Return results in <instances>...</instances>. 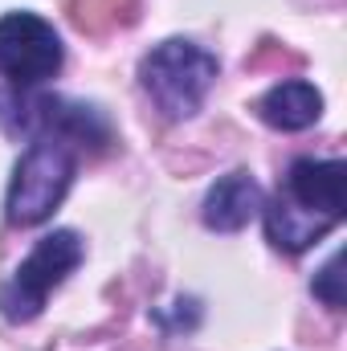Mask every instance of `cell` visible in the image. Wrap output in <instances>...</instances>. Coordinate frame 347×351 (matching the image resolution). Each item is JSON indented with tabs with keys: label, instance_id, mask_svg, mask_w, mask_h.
<instances>
[{
	"label": "cell",
	"instance_id": "1",
	"mask_svg": "<svg viewBox=\"0 0 347 351\" xmlns=\"http://www.w3.org/2000/svg\"><path fill=\"white\" fill-rule=\"evenodd\" d=\"M265 208V237L274 250L302 254L344 221V164L298 160Z\"/></svg>",
	"mask_w": 347,
	"mask_h": 351
},
{
	"label": "cell",
	"instance_id": "2",
	"mask_svg": "<svg viewBox=\"0 0 347 351\" xmlns=\"http://www.w3.org/2000/svg\"><path fill=\"white\" fill-rule=\"evenodd\" d=\"M0 127L12 135L58 139L70 147H94V152L110 143V127L94 106L58 98V94H29V90L0 94Z\"/></svg>",
	"mask_w": 347,
	"mask_h": 351
},
{
	"label": "cell",
	"instance_id": "3",
	"mask_svg": "<svg viewBox=\"0 0 347 351\" xmlns=\"http://www.w3.org/2000/svg\"><path fill=\"white\" fill-rule=\"evenodd\" d=\"M139 82L168 119H192L217 82V58L192 41H164L143 58Z\"/></svg>",
	"mask_w": 347,
	"mask_h": 351
},
{
	"label": "cell",
	"instance_id": "4",
	"mask_svg": "<svg viewBox=\"0 0 347 351\" xmlns=\"http://www.w3.org/2000/svg\"><path fill=\"white\" fill-rule=\"evenodd\" d=\"M74 180V147L58 139H33L8 184V221L41 225L66 200Z\"/></svg>",
	"mask_w": 347,
	"mask_h": 351
},
{
	"label": "cell",
	"instance_id": "5",
	"mask_svg": "<svg viewBox=\"0 0 347 351\" xmlns=\"http://www.w3.org/2000/svg\"><path fill=\"white\" fill-rule=\"evenodd\" d=\"M82 262V241L70 229H58L33 245V254L16 265V274L0 290V311L8 323H29L41 315L45 298L78 269Z\"/></svg>",
	"mask_w": 347,
	"mask_h": 351
},
{
	"label": "cell",
	"instance_id": "6",
	"mask_svg": "<svg viewBox=\"0 0 347 351\" xmlns=\"http://www.w3.org/2000/svg\"><path fill=\"white\" fill-rule=\"evenodd\" d=\"M62 70V37L49 21L33 12H4L0 16V74L12 86H41Z\"/></svg>",
	"mask_w": 347,
	"mask_h": 351
},
{
	"label": "cell",
	"instance_id": "7",
	"mask_svg": "<svg viewBox=\"0 0 347 351\" xmlns=\"http://www.w3.org/2000/svg\"><path fill=\"white\" fill-rule=\"evenodd\" d=\"M261 213V188L250 172L221 176L204 196V225L217 233H237Z\"/></svg>",
	"mask_w": 347,
	"mask_h": 351
},
{
	"label": "cell",
	"instance_id": "8",
	"mask_svg": "<svg viewBox=\"0 0 347 351\" xmlns=\"http://www.w3.org/2000/svg\"><path fill=\"white\" fill-rule=\"evenodd\" d=\"M258 114L274 131H307L323 114V94L311 86V82L290 78V82H278L274 90L261 94Z\"/></svg>",
	"mask_w": 347,
	"mask_h": 351
},
{
	"label": "cell",
	"instance_id": "9",
	"mask_svg": "<svg viewBox=\"0 0 347 351\" xmlns=\"http://www.w3.org/2000/svg\"><path fill=\"white\" fill-rule=\"evenodd\" d=\"M135 0H74V21L82 29H115L131 21Z\"/></svg>",
	"mask_w": 347,
	"mask_h": 351
},
{
	"label": "cell",
	"instance_id": "10",
	"mask_svg": "<svg viewBox=\"0 0 347 351\" xmlns=\"http://www.w3.org/2000/svg\"><path fill=\"white\" fill-rule=\"evenodd\" d=\"M311 290H315V298H323L331 311H344V254H331L327 265L315 274V282H311Z\"/></svg>",
	"mask_w": 347,
	"mask_h": 351
}]
</instances>
